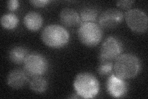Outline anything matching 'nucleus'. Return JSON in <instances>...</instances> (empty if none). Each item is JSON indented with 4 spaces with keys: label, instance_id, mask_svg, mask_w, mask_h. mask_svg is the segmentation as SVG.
Instances as JSON below:
<instances>
[{
    "label": "nucleus",
    "instance_id": "obj_1",
    "mask_svg": "<svg viewBox=\"0 0 148 99\" xmlns=\"http://www.w3.org/2000/svg\"><path fill=\"white\" fill-rule=\"evenodd\" d=\"M141 69V63L138 57L131 53L120 55L114 64L115 74L122 79L136 77Z\"/></svg>",
    "mask_w": 148,
    "mask_h": 99
},
{
    "label": "nucleus",
    "instance_id": "obj_2",
    "mask_svg": "<svg viewBox=\"0 0 148 99\" xmlns=\"http://www.w3.org/2000/svg\"><path fill=\"white\" fill-rule=\"evenodd\" d=\"M73 87L80 98H93L99 92L100 84L98 79L93 74L83 72L78 74L75 78Z\"/></svg>",
    "mask_w": 148,
    "mask_h": 99
},
{
    "label": "nucleus",
    "instance_id": "obj_3",
    "mask_svg": "<svg viewBox=\"0 0 148 99\" xmlns=\"http://www.w3.org/2000/svg\"><path fill=\"white\" fill-rule=\"evenodd\" d=\"M41 40L50 48H61L70 40V34L65 28L58 24H50L45 27L41 32Z\"/></svg>",
    "mask_w": 148,
    "mask_h": 99
},
{
    "label": "nucleus",
    "instance_id": "obj_4",
    "mask_svg": "<svg viewBox=\"0 0 148 99\" xmlns=\"http://www.w3.org/2000/svg\"><path fill=\"white\" fill-rule=\"evenodd\" d=\"M78 37L83 45L93 47L99 44L103 32L101 27L95 22L81 23L78 29Z\"/></svg>",
    "mask_w": 148,
    "mask_h": 99
},
{
    "label": "nucleus",
    "instance_id": "obj_5",
    "mask_svg": "<svg viewBox=\"0 0 148 99\" xmlns=\"http://www.w3.org/2000/svg\"><path fill=\"white\" fill-rule=\"evenodd\" d=\"M24 71L31 77L42 76L48 69V62L42 55L29 54L24 63Z\"/></svg>",
    "mask_w": 148,
    "mask_h": 99
},
{
    "label": "nucleus",
    "instance_id": "obj_6",
    "mask_svg": "<svg viewBox=\"0 0 148 99\" xmlns=\"http://www.w3.org/2000/svg\"><path fill=\"white\" fill-rule=\"evenodd\" d=\"M127 25L132 31L145 33L147 30L148 19L146 14L139 9L128 10L125 15Z\"/></svg>",
    "mask_w": 148,
    "mask_h": 99
},
{
    "label": "nucleus",
    "instance_id": "obj_7",
    "mask_svg": "<svg viewBox=\"0 0 148 99\" xmlns=\"http://www.w3.org/2000/svg\"><path fill=\"white\" fill-rule=\"evenodd\" d=\"M123 47L120 41L114 37H109L101 47L99 60L113 61L121 55Z\"/></svg>",
    "mask_w": 148,
    "mask_h": 99
},
{
    "label": "nucleus",
    "instance_id": "obj_8",
    "mask_svg": "<svg viewBox=\"0 0 148 99\" xmlns=\"http://www.w3.org/2000/svg\"><path fill=\"white\" fill-rule=\"evenodd\" d=\"M123 13L117 9H106L99 17V24L101 28L110 29L118 26L123 21Z\"/></svg>",
    "mask_w": 148,
    "mask_h": 99
},
{
    "label": "nucleus",
    "instance_id": "obj_9",
    "mask_svg": "<svg viewBox=\"0 0 148 99\" xmlns=\"http://www.w3.org/2000/svg\"><path fill=\"white\" fill-rule=\"evenodd\" d=\"M106 90L111 97L121 98L127 93L128 85L124 79L112 74L110 75L106 82Z\"/></svg>",
    "mask_w": 148,
    "mask_h": 99
},
{
    "label": "nucleus",
    "instance_id": "obj_10",
    "mask_svg": "<svg viewBox=\"0 0 148 99\" xmlns=\"http://www.w3.org/2000/svg\"><path fill=\"white\" fill-rule=\"evenodd\" d=\"M28 76L24 70L14 69L8 74L7 84L12 89H20L27 83Z\"/></svg>",
    "mask_w": 148,
    "mask_h": 99
},
{
    "label": "nucleus",
    "instance_id": "obj_11",
    "mask_svg": "<svg viewBox=\"0 0 148 99\" xmlns=\"http://www.w3.org/2000/svg\"><path fill=\"white\" fill-rule=\"evenodd\" d=\"M60 21L62 24L67 27H72L80 22V15L73 9L66 8L63 9L59 15Z\"/></svg>",
    "mask_w": 148,
    "mask_h": 99
},
{
    "label": "nucleus",
    "instance_id": "obj_12",
    "mask_svg": "<svg viewBox=\"0 0 148 99\" xmlns=\"http://www.w3.org/2000/svg\"><path fill=\"white\" fill-rule=\"evenodd\" d=\"M43 17L40 13L30 11L27 13L24 18V24L28 30L36 32L43 25Z\"/></svg>",
    "mask_w": 148,
    "mask_h": 99
},
{
    "label": "nucleus",
    "instance_id": "obj_13",
    "mask_svg": "<svg viewBox=\"0 0 148 99\" xmlns=\"http://www.w3.org/2000/svg\"><path fill=\"white\" fill-rule=\"evenodd\" d=\"M29 55L27 50L23 46H15L9 53V58L11 62L17 64L24 63Z\"/></svg>",
    "mask_w": 148,
    "mask_h": 99
},
{
    "label": "nucleus",
    "instance_id": "obj_14",
    "mask_svg": "<svg viewBox=\"0 0 148 99\" xmlns=\"http://www.w3.org/2000/svg\"><path fill=\"white\" fill-rule=\"evenodd\" d=\"M31 91L36 93H42L48 88V82L41 76L34 77L30 82Z\"/></svg>",
    "mask_w": 148,
    "mask_h": 99
},
{
    "label": "nucleus",
    "instance_id": "obj_15",
    "mask_svg": "<svg viewBox=\"0 0 148 99\" xmlns=\"http://www.w3.org/2000/svg\"><path fill=\"white\" fill-rule=\"evenodd\" d=\"M18 24L17 16L13 13H7L1 18V24L4 29L13 30L16 29Z\"/></svg>",
    "mask_w": 148,
    "mask_h": 99
},
{
    "label": "nucleus",
    "instance_id": "obj_16",
    "mask_svg": "<svg viewBox=\"0 0 148 99\" xmlns=\"http://www.w3.org/2000/svg\"><path fill=\"white\" fill-rule=\"evenodd\" d=\"M98 12L92 7L83 8L80 12L81 23L95 22L98 17Z\"/></svg>",
    "mask_w": 148,
    "mask_h": 99
},
{
    "label": "nucleus",
    "instance_id": "obj_17",
    "mask_svg": "<svg viewBox=\"0 0 148 99\" xmlns=\"http://www.w3.org/2000/svg\"><path fill=\"white\" fill-rule=\"evenodd\" d=\"M114 69V64L112 61L100 60L97 71L101 76H109L112 73Z\"/></svg>",
    "mask_w": 148,
    "mask_h": 99
},
{
    "label": "nucleus",
    "instance_id": "obj_18",
    "mask_svg": "<svg viewBox=\"0 0 148 99\" xmlns=\"http://www.w3.org/2000/svg\"><path fill=\"white\" fill-rule=\"evenodd\" d=\"M134 3V1H119L117 2V6L120 9L129 10Z\"/></svg>",
    "mask_w": 148,
    "mask_h": 99
},
{
    "label": "nucleus",
    "instance_id": "obj_19",
    "mask_svg": "<svg viewBox=\"0 0 148 99\" xmlns=\"http://www.w3.org/2000/svg\"><path fill=\"white\" fill-rule=\"evenodd\" d=\"M30 3L35 7L36 8H42L50 3L48 0H33V1H30Z\"/></svg>",
    "mask_w": 148,
    "mask_h": 99
},
{
    "label": "nucleus",
    "instance_id": "obj_20",
    "mask_svg": "<svg viewBox=\"0 0 148 99\" xmlns=\"http://www.w3.org/2000/svg\"><path fill=\"white\" fill-rule=\"evenodd\" d=\"M19 2L17 0H9L7 2V6L9 11H14L18 8Z\"/></svg>",
    "mask_w": 148,
    "mask_h": 99
}]
</instances>
